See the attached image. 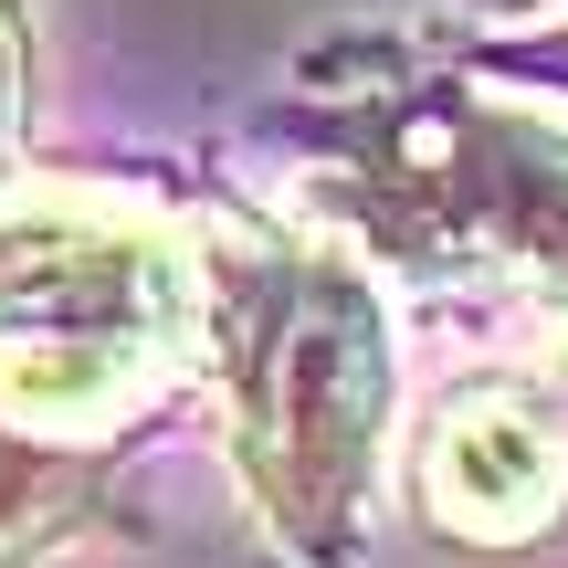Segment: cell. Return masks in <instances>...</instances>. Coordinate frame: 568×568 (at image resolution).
Here are the masks:
<instances>
[{"label": "cell", "mask_w": 568, "mask_h": 568, "mask_svg": "<svg viewBox=\"0 0 568 568\" xmlns=\"http://www.w3.org/2000/svg\"><path fill=\"white\" fill-rule=\"evenodd\" d=\"M53 527H63V464L42 443H21V432H0V568Z\"/></svg>", "instance_id": "4"}, {"label": "cell", "mask_w": 568, "mask_h": 568, "mask_svg": "<svg viewBox=\"0 0 568 568\" xmlns=\"http://www.w3.org/2000/svg\"><path fill=\"white\" fill-rule=\"evenodd\" d=\"M558 389H568V358H558Z\"/></svg>", "instance_id": "6"}, {"label": "cell", "mask_w": 568, "mask_h": 568, "mask_svg": "<svg viewBox=\"0 0 568 568\" xmlns=\"http://www.w3.org/2000/svg\"><path fill=\"white\" fill-rule=\"evenodd\" d=\"M422 485L443 506V527H474V537H527L537 516L558 506L568 464L548 443V422H527L516 400H464L422 453Z\"/></svg>", "instance_id": "3"}, {"label": "cell", "mask_w": 568, "mask_h": 568, "mask_svg": "<svg viewBox=\"0 0 568 568\" xmlns=\"http://www.w3.org/2000/svg\"><path fill=\"white\" fill-rule=\"evenodd\" d=\"M190 264L105 211H0V410L105 422L190 337Z\"/></svg>", "instance_id": "1"}, {"label": "cell", "mask_w": 568, "mask_h": 568, "mask_svg": "<svg viewBox=\"0 0 568 568\" xmlns=\"http://www.w3.org/2000/svg\"><path fill=\"white\" fill-rule=\"evenodd\" d=\"M11 74L21 63H11V21H0V148H11Z\"/></svg>", "instance_id": "5"}, {"label": "cell", "mask_w": 568, "mask_h": 568, "mask_svg": "<svg viewBox=\"0 0 568 568\" xmlns=\"http://www.w3.org/2000/svg\"><path fill=\"white\" fill-rule=\"evenodd\" d=\"M232 389H243L253 485L295 537H326L368 485V443L389 410L379 316L326 264H264L232 284Z\"/></svg>", "instance_id": "2"}]
</instances>
